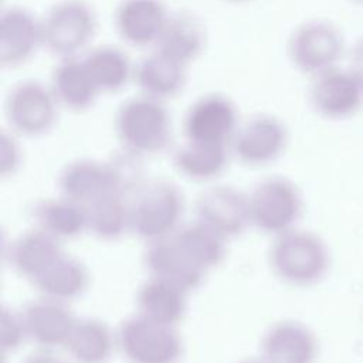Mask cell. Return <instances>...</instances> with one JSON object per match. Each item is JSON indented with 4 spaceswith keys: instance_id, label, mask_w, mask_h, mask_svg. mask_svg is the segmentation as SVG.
I'll return each mask as SVG.
<instances>
[{
    "instance_id": "cell-1",
    "label": "cell",
    "mask_w": 363,
    "mask_h": 363,
    "mask_svg": "<svg viewBox=\"0 0 363 363\" xmlns=\"http://www.w3.org/2000/svg\"><path fill=\"white\" fill-rule=\"evenodd\" d=\"M268 259L277 278L298 288L322 282L332 265L328 242L315 231L299 227L274 237Z\"/></svg>"
},
{
    "instance_id": "cell-2",
    "label": "cell",
    "mask_w": 363,
    "mask_h": 363,
    "mask_svg": "<svg viewBox=\"0 0 363 363\" xmlns=\"http://www.w3.org/2000/svg\"><path fill=\"white\" fill-rule=\"evenodd\" d=\"M113 126L122 149L140 157L163 152L172 139V118L164 102L140 94L121 104Z\"/></svg>"
},
{
    "instance_id": "cell-3",
    "label": "cell",
    "mask_w": 363,
    "mask_h": 363,
    "mask_svg": "<svg viewBox=\"0 0 363 363\" xmlns=\"http://www.w3.org/2000/svg\"><path fill=\"white\" fill-rule=\"evenodd\" d=\"M128 201L130 231L146 242L170 235L180 227L184 199L169 180H145Z\"/></svg>"
},
{
    "instance_id": "cell-4",
    "label": "cell",
    "mask_w": 363,
    "mask_h": 363,
    "mask_svg": "<svg viewBox=\"0 0 363 363\" xmlns=\"http://www.w3.org/2000/svg\"><path fill=\"white\" fill-rule=\"evenodd\" d=\"M43 48L62 58L81 57L96 35L98 18L86 0H60L41 17Z\"/></svg>"
},
{
    "instance_id": "cell-5",
    "label": "cell",
    "mask_w": 363,
    "mask_h": 363,
    "mask_svg": "<svg viewBox=\"0 0 363 363\" xmlns=\"http://www.w3.org/2000/svg\"><path fill=\"white\" fill-rule=\"evenodd\" d=\"M116 346L129 363H179L183 356V340L176 326L139 312L121 322Z\"/></svg>"
},
{
    "instance_id": "cell-6",
    "label": "cell",
    "mask_w": 363,
    "mask_h": 363,
    "mask_svg": "<svg viewBox=\"0 0 363 363\" xmlns=\"http://www.w3.org/2000/svg\"><path fill=\"white\" fill-rule=\"evenodd\" d=\"M251 224L271 235H279L298 227L303 211L299 187L285 176L259 180L248 193Z\"/></svg>"
},
{
    "instance_id": "cell-7",
    "label": "cell",
    "mask_w": 363,
    "mask_h": 363,
    "mask_svg": "<svg viewBox=\"0 0 363 363\" xmlns=\"http://www.w3.org/2000/svg\"><path fill=\"white\" fill-rule=\"evenodd\" d=\"M286 54L296 71L312 78L340 65L345 38L340 28L332 21L312 18L294 28L288 38Z\"/></svg>"
},
{
    "instance_id": "cell-8",
    "label": "cell",
    "mask_w": 363,
    "mask_h": 363,
    "mask_svg": "<svg viewBox=\"0 0 363 363\" xmlns=\"http://www.w3.org/2000/svg\"><path fill=\"white\" fill-rule=\"evenodd\" d=\"M60 104L48 84L26 79L10 88L4 101V115L17 136L40 138L57 123Z\"/></svg>"
},
{
    "instance_id": "cell-9",
    "label": "cell",
    "mask_w": 363,
    "mask_h": 363,
    "mask_svg": "<svg viewBox=\"0 0 363 363\" xmlns=\"http://www.w3.org/2000/svg\"><path fill=\"white\" fill-rule=\"evenodd\" d=\"M308 101L328 121H345L363 106V85L349 67H333L311 78Z\"/></svg>"
},
{
    "instance_id": "cell-10",
    "label": "cell",
    "mask_w": 363,
    "mask_h": 363,
    "mask_svg": "<svg viewBox=\"0 0 363 363\" xmlns=\"http://www.w3.org/2000/svg\"><path fill=\"white\" fill-rule=\"evenodd\" d=\"M289 142L285 123L271 113H257L240 123L230 149L247 166H265L282 156Z\"/></svg>"
},
{
    "instance_id": "cell-11",
    "label": "cell",
    "mask_w": 363,
    "mask_h": 363,
    "mask_svg": "<svg viewBox=\"0 0 363 363\" xmlns=\"http://www.w3.org/2000/svg\"><path fill=\"white\" fill-rule=\"evenodd\" d=\"M238 111L233 99L220 92L197 98L183 119L184 140L230 145L238 129Z\"/></svg>"
},
{
    "instance_id": "cell-12",
    "label": "cell",
    "mask_w": 363,
    "mask_h": 363,
    "mask_svg": "<svg viewBox=\"0 0 363 363\" xmlns=\"http://www.w3.org/2000/svg\"><path fill=\"white\" fill-rule=\"evenodd\" d=\"M196 220L225 240L237 237L251 224L248 194L228 184L211 186L197 197Z\"/></svg>"
},
{
    "instance_id": "cell-13",
    "label": "cell",
    "mask_w": 363,
    "mask_h": 363,
    "mask_svg": "<svg viewBox=\"0 0 363 363\" xmlns=\"http://www.w3.org/2000/svg\"><path fill=\"white\" fill-rule=\"evenodd\" d=\"M43 48L41 18L23 6H9L0 14V65L17 68Z\"/></svg>"
},
{
    "instance_id": "cell-14",
    "label": "cell",
    "mask_w": 363,
    "mask_h": 363,
    "mask_svg": "<svg viewBox=\"0 0 363 363\" xmlns=\"http://www.w3.org/2000/svg\"><path fill=\"white\" fill-rule=\"evenodd\" d=\"M259 352L268 363H315L319 354V340L306 323L282 319L264 332Z\"/></svg>"
},
{
    "instance_id": "cell-15",
    "label": "cell",
    "mask_w": 363,
    "mask_h": 363,
    "mask_svg": "<svg viewBox=\"0 0 363 363\" xmlns=\"http://www.w3.org/2000/svg\"><path fill=\"white\" fill-rule=\"evenodd\" d=\"M172 13L162 0H121L113 24L119 38L132 47H155Z\"/></svg>"
},
{
    "instance_id": "cell-16",
    "label": "cell",
    "mask_w": 363,
    "mask_h": 363,
    "mask_svg": "<svg viewBox=\"0 0 363 363\" xmlns=\"http://www.w3.org/2000/svg\"><path fill=\"white\" fill-rule=\"evenodd\" d=\"M21 315L28 339L43 349L65 346L78 319L67 302L45 296L28 302Z\"/></svg>"
},
{
    "instance_id": "cell-17",
    "label": "cell",
    "mask_w": 363,
    "mask_h": 363,
    "mask_svg": "<svg viewBox=\"0 0 363 363\" xmlns=\"http://www.w3.org/2000/svg\"><path fill=\"white\" fill-rule=\"evenodd\" d=\"M143 262L149 275L170 281L187 292L199 288L207 275L191 261L172 234L146 242Z\"/></svg>"
},
{
    "instance_id": "cell-18",
    "label": "cell",
    "mask_w": 363,
    "mask_h": 363,
    "mask_svg": "<svg viewBox=\"0 0 363 363\" xmlns=\"http://www.w3.org/2000/svg\"><path fill=\"white\" fill-rule=\"evenodd\" d=\"M58 187L61 196L84 206L101 196L118 194L109 162L88 157L67 163L60 172Z\"/></svg>"
},
{
    "instance_id": "cell-19",
    "label": "cell",
    "mask_w": 363,
    "mask_h": 363,
    "mask_svg": "<svg viewBox=\"0 0 363 363\" xmlns=\"http://www.w3.org/2000/svg\"><path fill=\"white\" fill-rule=\"evenodd\" d=\"M186 78V65L156 50L143 57L133 71V79L140 95L164 104L183 91Z\"/></svg>"
},
{
    "instance_id": "cell-20",
    "label": "cell",
    "mask_w": 363,
    "mask_h": 363,
    "mask_svg": "<svg viewBox=\"0 0 363 363\" xmlns=\"http://www.w3.org/2000/svg\"><path fill=\"white\" fill-rule=\"evenodd\" d=\"M48 85L60 106L71 112L91 109L101 95L85 68L82 55L58 60Z\"/></svg>"
},
{
    "instance_id": "cell-21",
    "label": "cell",
    "mask_w": 363,
    "mask_h": 363,
    "mask_svg": "<svg viewBox=\"0 0 363 363\" xmlns=\"http://www.w3.org/2000/svg\"><path fill=\"white\" fill-rule=\"evenodd\" d=\"M187 294L170 281L149 275L136 294L138 312L156 322L176 326L186 313Z\"/></svg>"
},
{
    "instance_id": "cell-22",
    "label": "cell",
    "mask_w": 363,
    "mask_h": 363,
    "mask_svg": "<svg viewBox=\"0 0 363 363\" xmlns=\"http://www.w3.org/2000/svg\"><path fill=\"white\" fill-rule=\"evenodd\" d=\"M61 252L60 240L34 227L21 233L10 242L7 258L16 272L33 281Z\"/></svg>"
},
{
    "instance_id": "cell-23",
    "label": "cell",
    "mask_w": 363,
    "mask_h": 363,
    "mask_svg": "<svg viewBox=\"0 0 363 363\" xmlns=\"http://www.w3.org/2000/svg\"><path fill=\"white\" fill-rule=\"evenodd\" d=\"M204 45L206 31L200 20L190 13H177L170 14L163 33L152 50L189 67L201 55Z\"/></svg>"
},
{
    "instance_id": "cell-24",
    "label": "cell",
    "mask_w": 363,
    "mask_h": 363,
    "mask_svg": "<svg viewBox=\"0 0 363 363\" xmlns=\"http://www.w3.org/2000/svg\"><path fill=\"white\" fill-rule=\"evenodd\" d=\"M31 282L41 296L68 303L86 291L89 274L82 261L62 251Z\"/></svg>"
},
{
    "instance_id": "cell-25",
    "label": "cell",
    "mask_w": 363,
    "mask_h": 363,
    "mask_svg": "<svg viewBox=\"0 0 363 363\" xmlns=\"http://www.w3.org/2000/svg\"><path fill=\"white\" fill-rule=\"evenodd\" d=\"M31 213L35 227L57 240L75 238L88 230L85 206L64 196L38 200Z\"/></svg>"
},
{
    "instance_id": "cell-26",
    "label": "cell",
    "mask_w": 363,
    "mask_h": 363,
    "mask_svg": "<svg viewBox=\"0 0 363 363\" xmlns=\"http://www.w3.org/2000/svg\"><path fill=\"white\" fill-rule=\"evenodd\" d=\"M85 68L99 94H113L133 78L135 67L123 50L115 45H99L82 55Z\"/></svg>"
},
{
    "instance_id": "cell-27",
    "label": "cell",
    "mask_w": 363,
    "mask_h": 363,
    "mask_svg": "<svg viewBox=\"0 0 363 363\" xmlns=\"http://www.w3.org/2000/svg\"><path fill=\"white\" fill-rule=\"evenodd\" d=\"M230 150V145L224 143L184 140L174 152V167L190 180H213L227 167Z\"/></svg>"
},
{
    "instance_id": "cell-28",
    "label": "cell",
    "mask_w": 363,
    "mask_h": 363,
    "mask_svg": "<svg viewBox=\"0 0 363 363\" xmlns=\"http://www.w3.org/2000/svg\"><path fill=\"white\" fill-rule=\"evenodd\" d=\"M116 345V335L96 318L77 319L65 349L75 363H106Z\"/></svg>"
},
{
    "instance_id": "cell-29",
    "label": "cell",
    "mask_w": 363,
    "mask_h": 363,
    "mask_svg": "<svg viewBox=\"0 0 363 363\" xmlns=\"http://www.w3.org/2000/svg\"><path fill=\"white\" fill-rule=\"evenodd\" d=\"M172 235L191 261L206 272L225 258L227 240L199 220L180 225Z\"/></svg>"
},
{
    "instance_id": "cell-30",
    "label": "cell",
    "mask_w": 363,
    "mask_h": 363,
    "mask_svg": "<svg viewBox=\"0 0 363 363\" xmlns=\"http://www.w3.org/2000/svg\"><path fill=\"white\" fill-rule=\"evenodd\" d=\"M86 227L95 237L112 241L130 231L129 201L115 193L101 196L85 204Z\"/></svg>"
},
{
    "instance_id": "cell-31",
    "label": "cell",
    "mask_w": 363,
    "mask_h": 363,
    "mask_svg": "<svg viewBox=\"0 0 363 363\" xmlns=\"http://www.w3.org/2000/svg\"><path fill=\"white\" fill-rule=\"evenodd\" d=\"M28 339L21 311L3 306L0 315V345L3 353L17 350Z\"/></svg>"
},
{
    "instance_id": "cell-32",
    "label": "cell",
    "mask_w": 363,
    "mask_h": 363,
    "mask_svg": "<svg viewBox=\"0 0 363 363\" xmlns=\"http://www.w3.org/2000/svg\"><path fill=\"white\" fill-rule=\"evenodd\" d=\"M11 130H1L0 133V173L3 177L14 174L20 167L21 150Z\"/></svg>"
},
{
    "instance_id": "cell-33",
    "label": "cell",
    "mask_w": 363,
    "mask_h": 363,
    "mask_svg": "<svg viewBox=\"0 0 363 363\" xmlns=\"http://www.w3.org/2000/svg\"><path fill=\"white\" fill-rule=\"evenodd\" d=\"M347 67L363 85V37H360L350 48Z\"/></svg>"
},
{
    "instance_id": "cell-34",
    "label": "cell",
    "mask_w": 363,
    "mask_h": 363,
    "mask_svg": "<svg viewBox=\"0 0 363 363\" xmlns=\"http://www.w3.org/2000/svg\"><path fill=\"white\" fill-rule=\"evenodd\" d=\"M23 363H65L61 357L54 354L50 349H43L40 352H35L30 356Z\"/></svg>"
},
{
    "instance_id": "cell-35",
    "label": "cell",
    "mask_w": 363,
    "mask_h": 363,
    "mask_svg": "<svg viewBox=\"0 0 363 363\" xmlns=\"http://www.w3.org/2000/svg\"><path fill=\"white\" fill-rule=\"evenodd\" d=\"M237 363H268L265 359H262L261 356L258 357H250V359H244V360H240Z\"/></svg>"
},
{
    "instance_id": "cell-36",
    "label": "cell",
    "mask_w": 363,
    "mask_h": 363,
    "mask_svg": "<svg viewBox=\"0 0 363 363\" xmlns=\"http://www.w3.org/2000/svg\"><path fill=\"white\" fill-rule=\"evenodd\" d=\"M224 1H228V3H245V1H250V0H224Z\"/></svg>"
},
{
    "instance_id": "cell-37",
    "label": "cell",
    "mask_w": 363,
    "mask_h": 363,
    "mask_svg": "<svg viewBox=\"0 0 363 363\" xmlns=\"http://www.w3.org/2000/svg\"><path fill=\"white\" fill-rule=\"evenodd\" d=\"M350 1H353L356 4H363V0H350Z\"/></svg>"
}]
</instances>
